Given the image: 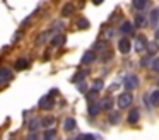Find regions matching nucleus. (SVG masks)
Wrapping results in <instances>:
<instances>
[{
    "label": "nucleus",
    "mask_w": 159,
    "mask_h": 140,
    "mask_svg": "<svg viewBox=\"0 0 159 140\" xmlns=\"http://www.w3.org/2000/svg\"><path fill=\"white\" fill-rule=\"evenodd\" d=\"M118 50H120L123 55H127L128 51H130V39H127V38L120 39V43H118Z\"/></svg>",
    "instance_id": "0eeeda50"
},
{
    "label": "nucleus",
    "mask_w": 159,
    "mask_h": 140,
    "mask_svg": "<svg viewBox=\"0 0 159 140\" xmlns=\"http://www.w3.org/2000/svg\"><path fill=\"white\" fill-rule=\"evenodd\" d=\"M120 31H121L123 34H132V33H134V24H132V22H128V20H125V22L121 24Z\"/></svg>",
    "instance_id": "9d476101"
},
{
    "label": "nucleus",
    "mask_w": 159,
    "mask_h": 140,
    "mask_svg": "<svg viewBox=\"0 0 159 140\" xmlns=\"http://www.w3.org/2000/svg\"><path fill=\"white\" fill-rule=\"evenodd\" d=\"M139 85V79L137 75H127V77L123 79V87L127 89V92L134 91V89H137Z\"/></svg>",
    "instance_id": "7ed1b4c3"
},
{
    "label": "nucleus",
    "mask_w": 159,
    "mask_h": 140,
    "mask_svg": "<svg viewBox=\"0 0 159 140\" xmlns=\"http://www.w3.org/2000/svg\"><path fill=\"white\" fill-rule=\"evenodd\" d=\"M72 12H74V7H72V5H65V7H63V10H62V14H63L65 17L72 16Z\"/></svg>",
    "instance_id": "5701e85b"
},
{
    "label": "nucleus",
    "mask_w": 159,
    "mask_h": 140,
    "mask_svg": "<svg viewBox=\"0 0 159 140\" xmlns=\"http://www.w3.org/2000/svg\"><path fill=\"white\" fill-rule=\"evenodd\" d=\"M134 7L137 10H142V9H145V7H147V2H145V0H135L134 2Z\"/></svg>",
    "instance_id": "412c9836"
},
{
    "label": "nucleus",
    "mask_w": 159,
    "mask_h": 140,
    "mask_svg": "<svg viewBox=\"0 0 159 140\" xmlns=\"http://www.w3.org/2000/svg\"><path fill=\"white\" fill-rule=\"evenodd\" d=\"M43 138H45V140H53V138H55V128L46 130L45 135H43Z\"/></svg>",
    "instance_id": "4be33fe9"
},
{
    "label": "nucleus",
    "mask_w": 159,
    "mask_h": 140,
    "mask_svg": "<svg viewBox=\"0 0 159 140\" xmlns=\"http://www.w3.org/2000/svg\"><path fill=\"white\" fill-rule=\"evenodd\" d=\"M149 20H151L152 26H156V24H157V20H159V9L152 10V12H151V19H149Z\"/></svg>",
    "instance_id": "f3484780"
},
{
    "label": "nucleus",
    "mask_w": 159,
    "mask_h": 140,
    "mask_svg": "<svg viewBox=\"0 0 159 140\" xmlns=\"http://www.w3.org/2000/svg\"><path fill=\"white\" fill-rule=\"evenodd\" d=\"M11 79H12V72L9 70L7 67L0 68V82H4V84H5V82H9Z\"/></svg>",
    "instance_id": "423d86ee"
},
{
    "label": "nucleus",
    "mask_w": 159,
    "mask_h": 140,
    "mask_svg": "<svg viewBox=\"0 0 159 140\" xmlns=\"http://www.w3.org/2000/svg\"><path fill=\"white\" fill-rule=\"evenodd\" d=\"M103 87H104L103 80H96V82H94V84H93V91H94V92L101 91V89H103Z\"/></svg>",
    "instance_id": "b1692460"
},
{
    "label": "nucleus",
    "mask_w": 159,
    "mask_h": 140,
    "mask_svg": "<svg viewBox=\"0 0 159 140\" xmlns=\"http://www.w3.org/2000/svg\"><path fill=\"white\" fill-rule=\"evenodd\" d=\"M111 108H113V97H111V96H108V97H104L103 101H101V109L110 111Z\"/></svg>",
    "instance_id": "1a4fd4ad"
},
{
    "label": "nucleus",
    "mask_w": 159,
    "mask_h": 140,
    "mask_svg": "<svg viewBox=\"0 0 159 140\" xmlns=\"http://www.w3.org/2000/svg\"><path fill=\"white\" fill-rule=\"evenodd\" d=\"M53 106V101H52V96H43L39 99V108L41 109H52Z\"/></svg>",
    "instance_id": "39448f33"
},
{
    "label": "nucleus",
    "mask_w": 159,
    "mask_h": 140,
    "mask_svg": "<svg viewBox=\"0 0 159 140\" xmlns=\"http://www.w3.org/2000/svg\"><path fill=\"white\" fill-rule=\"evenodd\" d=\"M132 101H134V97H132V94L130 92H123V94H120L118 96V108L120 109H125V108H128V106L132 104Z\"/></svg>",
    "instance_id": "f03ea898"
},
{
    "label": "nucleus",
    "mask_w": 159,
    "mask_h": 140,
    "mask_svg": "<svg viewBox=\"0 0 159 140\" xmlns=\"http://www.w3.org/2000/svg\"><path fill=\"white\" fill-rule=\"evenodd\" d=\"M69 140H77V138H69Z\"/></svg>",
    "instance_id": "c756f323"
},
{
    "label": "nucleus",
    "mask_w": 159,
    "mask_h": 140,
    "mask_svg": "<svg viewBox=\"0 0 159 140\" xmlns=\"http://www.w3.org/2000/svg\"><path fill=\"white\" fill-rule=\"evenodd\" d=\"M26 140H38V135H36V133H31L29 137H26Z\"/></svg>",
    "instance_id": "cd10ccee"
},
{
    "label": "nucleus",
    "mask_w": 159,
    "mask_h": 140,
    "mask_svg": "<svg viewBox=\"0 0 159 140\" xmlns=\"http://www.w3.org/2000/svg\"><path fill=\"white\" fill-rule=\"evenodd\" d=\"M152 70H154V72H159V56L154 58V61H152Z\"/></svg>",
    "instance_id": "a878e982"
},
{
    "label": "nucleus",
    "mask_w": 159,
    "mask_h": 140,
    "mask_svg": "<svg viewBox=\"0 0 159 140\" xmlns=\"http://www.w3.org/2000/svg\"><path fill=\"white\" fill-rule=\"evenodd\" d=\"M147 50H149V53H151V55H156V53H157V50H159L157 43H156V41H151L149 46H147Z\"/></svg>",
    "instance_id": "6ab92c4d"
},
{
    "label": "nucleus",
    "mask_w": 159,
    "mask_h": 140,
    "mask_svg": "<svg viewBox=\"0 0 159 140\" xmlns=\"http://www.w3.org/2000/svg\"><path fill=\"white\" fill-rule=\"evenodd\" d=\"M77 140H96V137L89 135V133H82V135H79V138H77Z\"/></svg>",
    "instance_id": "393cba45"
},
{
    "label": "nucleus",
    "mask_w": 159,
    "mask_h": 140,
    "mask_svg": "<svg viewBox=\"0 0 159 140\" xmlns=\"http://www.w3.org/2000/svg\"><path fill=\"white\" fill-rule=\"evenodd\" d=\"M156 36H157V39H159V31H157V33H156Z\"/></svg>",
    "instance_id": "c85d7f7f"
},
{
    "label": "nucleus",
    "mask_w": 159,
    "mask_h": 140,
    "mask_svg": "<svg viewBox=\"0 0 159 140\" xmlns=\"http://www.w3.org/2000/svg\"><path fill=\"white\" fill-rule=\"evenodd\" d=\"M144 48H145V44H144V38L139 36V38H137V41H135V51H137V53H140V51H144Z\"/></svg>",
    "instance_id": "2eb2a0df"
},
{
    "label": "nucleus",
    "mask_w": 159,
    "mask_h": 140,
    "mask_svg": "<svg viewBox=\"0 0 159 140\" xmlns=\"http://www.w3.org/2000/svg\"><path fill=\"white\" fill-rule=\"evenodd\" d=\"M63 128H65L67 132H72V130L75 128V120H74V118H67L65 123H63Z\"/></svg>",
    "instance_id": "4468645a"
},
{
    "label": "nucleus",
    "mask_w": 159,
    "mask_h": 140,
    "mask_svg": "<svg viewBox=\"0 0 159 140\" xmlns=\"http://www.w3.org/2000/svg\"><path fill=\"white\" fill-rule=\"evenodd\" d=\"M87 99H89V102H87V108H89V115H91V116H96L98 113L101 111V102L96 99V92L91 91L89 94H87Z\"/></svg>",
    "instance_id": "f257e3e1"
},
{
    "label": "nucleus",
    "mask_w": 159,
    "mask_h": 140,
    "mask_svg": "<svg viewBox=\"0 0 159 140\" xmlns=\"http://www.w3.org/2000/svg\"><path fill=\"white\" fill-rule=\"evenodd\" d=\"M53 123H55V118H52V116H46V118H43V126H45V128H50ZM50 130H52V128H50Z\"/></svg>",
    "instance_id": "aec40b11"
},
{
    "label": "nucleus",
    "mask_w": 159,
    "mask_h": 140,
    "mask_svg": "<svg viewBox=\"0 0 159 140\" xmlns=\"http://www.w3.org/2000/svg\"><path fill=\"white\" fill-rule=\"evenodd\" d=\"M145 24H147L145 16H144V14H137V17H135V26H137V27H144Z\"/></svg>",
    "instance_id": "f8f14e48"
},
{
    "label": "nucleus",
    "mask_w": 159,
    "mask_h": 140,
    "mask_svg": "<svg viewBox=\"0 0 159 140\" xmlns=\"http://www.w3.org/2000/svg\"><path fill=\"white\" fill-rule=\"evenodd\" d=\"M139 116H140V115H139V111H137V109H130V113H128V123H132V125H135V123H137L139 121Z\"/></svg>",
    "instance_id": "9b49d317"
},
{
    "label": "nucleus",
    "mask_w": 159,
    "mask_h": 140,
    "mask_svg": "<svg viewBox=\"0 0 159 140\" xmlns=\"http://www.w3.org/2000/svg\"><path fill=\"white\" fill-rule=\"evenodd\" d=\"M110 121L111 123H118L120 121V116H118L116 113H113V115H110Z\"/></svg>",
    "instance_id": "bb28decb"
},
{
    "label": "nucleus",
    "mask_w": 159,
    "mask_h": 140,
    "mask_svg": "<svg viewBox=\"0 0 159 140\" xmlns=\"http://www.w3.org/2000/svg\"><path fill=\"white\" fill-rule=\"evenodd\" d=\"M14 68L16 70H24V68H28V60H26V58H19V60L16 61Z\"/></svg>",
    "instance_id": "ddd939ff"
},
{
    "label": "nucleus",
    "mask_w": 159,
    "mask_h": 140,
    "mask_svg": "<svg viewBox=\"0 0 159 140\" xmlns=\"http://www.w3.org/2000/svg\"><path fill=\"white\" fill-rule=\"evenodd\" d=\"M96 58H98V53H96V51H91V50H89V51H86V53L82 55V63H84V65L93 63Z\"/></svg>",
    "instance_id": "20e7f679"
},
{
    "label": "nucleus",
    "mask_w": 159,
    "mask_h": 140,
    "mask_svg": "<svg viewBox=\"0 0 159 140\" xmlns=\"http://www.w3.org/2000/svg\"><path fill=\"white\" fill-rule=\"evenodd\" d=\"M41 125H43V120H39V118H33L31 121H29L28 128L31 130V133H34L38 128H41Z\"/></svg>",
    "instance_id": "6e6552de"
},
{
    "label": "nucleus",
    "mask_w": 159,
    "mask_h": 140,
    "mask_svg": "<svg viewBox=\"0 0 159 140\" xmlns=\"http://www.w3.org/2000/svg\"><path fill=\"white\" fill-rule=\"evenodd\" d=\"M65 43V36H63V34H58V36H55L52 39V44L53 46H62V44Z\"/></svg>",
    "instance_id": "dca6fc26"
},
{
    "label": "nucleus",
    "mask_w": 159,
    "mask_h": 140,
    "mask_svg": "<svg viewBox=\"0 0 159 140\" xmlns=\"http://www.w3.org/2000/svg\"><path fill=\"white\" fill-rule=\"evenodd\" d=\"M151 102L154 106H159V91H152L151 92Z\"/></svg>",
    "instance_id": "a211bd4d"
},
{
    "label": "nucleus",
    "mask_w": 159,
    "mask_h": 140,
    "mask_svg": "<svg viewBox=\"0 0 159 140\" xmlns=\"http://www.w3.org/2000/svg\"><path fill=\"white\" fill-rule=\"evenodd\" d=\"M157 84H159V82H157Z\"/></svg>",
    "instance_id": "7c9ffc66"
}]
</instances>
